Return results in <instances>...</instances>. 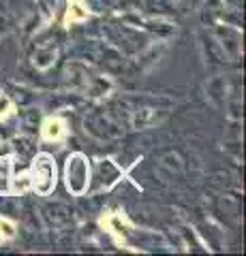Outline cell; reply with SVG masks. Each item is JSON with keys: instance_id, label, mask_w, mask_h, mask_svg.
I'll list each match as a JSON object with an SVG mask.
<instances>
[{"instance_id": "obj_1", "label": "cell", "mask_w": 246, "mask_h": 256, "mask_svg": "<svg viewBox=\"0 0 246 256\" xmlns=\"http://www.w3.org/2000/svg\"><path fill=\"white\" fill-rule=\"evenodd\" d=\"M54 162L50 156H39L37 158V164H35V186L41 194H47L54 186Z\"/></svg>"}, {"instance_id": "obj_2", "label": "cell", "mask_w": 246, "mask_h": 256, "mask_svg": "<svg viewBox=\"0 0 246 256\" xmlns=\"http://www.w3.org/2000/svg\"><path fill=\"white\" fill-rule=\"evenodd\" d=\"M67 182H69V188L73 192H82L86 188V182H88V169H86V162H84L82 156L69 158Z\"/></svg>"}, {"instance_id": "obj_3", "label": "cell", "mask_w": 246, "mask_h": 256, "mask_svg": "<svg viewBox=\"0 0 246 256\" xmlns=\"http://www.w3.org/2000/svg\"><path fill=\"white\" fill-rule=\"evenodd\" d=\"M62 134V122L60 120H50L45 124V137L47 139H58Z\"/></svg>"}, {"instance_id": "obj_4", "label": "cell", "mask_w": 246, "mask_h": 256, "mask_svg": "<svg viewBox=\"0 0 246 256\" xmlns=\"http://www.w3.org/2000/svg\"><path fill=\"white\" fill-rule=\"evenodd\" d=\"M0 235H3V237H11L13 235V224L0 222Z\"/></svg>"}, {"instance_id": "obj_5", "label": "cell", "mask_w": 246, "mask_h": 256, "mask_svg": "<svg viewBox=\"0 0 246 256\" xmlns=\"http://www.w3.org/2000/svg\"><path fill=\"white\" fill-rule=\"evenodd\" d=\"M86 11H82V6H73V11L69 13V20H84Z\"/></svg>"}, {"instance_id": "obj_6", "label": "cell", "mask_w": 246, "mask_h": 256, "mask_svg": "<svg viewBox=\"0 0 246 256\" xmlns=\"http://www.w3.org/2000/svg\"><path fill=\"white\" fill-rule=\"evenodd\" d=\"M7 109H9V100H7V98H3V96H0V114H5Z\"/></svg>"}]
</instances>
